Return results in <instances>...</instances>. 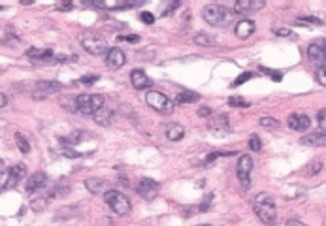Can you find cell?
Returning <instances> with one entry per match:
<instances>
[{
	"label": "cell",
	"instance_id": "603a6c76",
	"mask_svg": "<svg viewBox=\"0 0 326 226\" xmlns=\"http://www.w3.org/2000/svg\"><path fill=\"white\" fill-rule=\"evenodd\" d=\"M198 100H200V95L198 93H191V91H183V93L176 96V102H179V104H194Z\"/></svg>",
	"mask_w": 326,
	"mask_h": 226
},
{
	"label": "cell",
	"instance_id": "bcb514c9",
	"mask_svg": "<svg viewBox=\"0 0 326 226\" xmlns=\"http://www.w3.org/2000/svg\"><path fill=\"white\" fill-rule=\"evenodd\" d=\"M2 168H4V162H2V160H0V172H2Z\"/></svg>",
	"mask_w": 326,
	"mask_h": 226
},
{
	"label": "cell",
	"instance_id": "3957f363",
	"mask_svg": "<svg viewBox=\"0 0 326 226\" xmlns=\"http://www.w3.org/2000/svg\"><path fill=\"white\" fill-rule=\"evenodd\" d=\"M145 102H147V106L153 107L155 111L158 113H162V115H168L174 111V100L168 98V96L164 95V93H160V91H149L147 95H145Z\"/></svg>",
	"mask_w": 326,
	"mask_h": 226
},
{
	"label": "cell",
	"instance_id": "8fae6325",
	"mask_svg": "<svg viewBox=\"0 0 326 226\" xmlns=\"http://www.w3.org/2000/svg\"><path fill=\"white\" fill-rule=\"evenodd\" d=\"M287 125H289L290 130L303 132L311 126V119L307 115H303V113H292V115H289V119H287Z\"/></svg>",
	"mask_w": 326,
	"mask_h": 226
},
{
	"label": "cell",
	"instance_id": "e0dca14e",
	"mask_svg": "<svg viewBox=\"0 0 326 226\" xmlns=\"http://www.w3.org/2000/svg\"><path fill=\"white\" fill-rule=\"evenodd\" d=\"M300 143L303 145H311V147H325L326 145V130L325 132H311L307 136H303Z\"/></svg>",
	"mask_w": 326,
	"mask_h": 226
},
{
	"label": "cell",
	"instance_id": "30bf717a",
	"mask_svg": "<svg viewBox=\"0 0 326 226\" xmlns=\"http://www.w3.org/2000/svg\"><path fill=\"white\" fill-rule=\"evenodd\" d=\"M25 174H26V168L23 164H15V166L10 168V172H8V177L4 181V189H15L17 185H19V181L25 177Z\"/></svg>",
	"mask_w": 326,
	"mask_h": 226
},
{
	"label": "cell",
	"instance_id": "f1b7e54d",
	"mask_svg": "<svg viewBox=\"0 0 326 226\" xmlns=\"http://www.w3.org/2000/svg\"><path fill=\"white\" fill-rule=\"evenodd\" d=\"M228 104L232 107H249V102L243 100V98H240V96H232V98L228 100Z\"/></svg>",
	"mask_w": 326,
	"mask_h": 226
},
{
	"label": "cell",
	"instance_id": "836d02e7",
	"mask_svg": "<svg viewBox=\"0 0 326 226\" xmlns=\"http://www.w3.org/2000/svg\"><path fill=\"white\" fill-rule=\"evenodd\" d=\"M296 25H323V21L315 19V17H300V19H296Z\"/></svg>",
	"mask_w": 326,
	"mask_h": 226
},
{
	"label": "cell",
	"instance_id": "9a60e30c",
	"mask_svg": "<svg viewBox=\"0 0 326 226\" xmlns=\"http://www.w3.org/2000/svg\"><path fill=\"white\" fill-rule=\"evenodd\" d=\"M130 83H132V87L138 89V91H144V89L153 85L151 79H149V75H147L144 70H132V74H130Z\"/></svg>",
	"mask_w": 326,
	"mask_h": 226
},
{
	"label": "cell",
	"instance_id": "ab89813d",
	"mask_svg": "<svg viewBox=\"0 0 326 226\" xmlns=\"http://www.w3.org/2000/svg\"><path fill=\"white\" fill-rule=\"evenodd\" d=\"M321 168H323V164H321V162H313L311 166L307 168V176H315V174H317Z\"/></svg>",
	"mask_w": 326,
	"mask_h": 226
},
{
	"label": "cell",
	"instance_id": "60d3db41",
	"mask_svg": "<svg viewBox=\"0 0 326 226\" xmlns=\"http://www.w3.org/2000/svg\"><path fill=\"white\" fill-rule=\"evenodd\" d=\"M211 113H213V111H211V107H200V109H198V115H200V117H211Z\"/></svg>",
	"mask_w": 326,
	"mask_h": 226
},
{
	"label": "cell",
	"instance_id": "8d00e7d4",
	"mask_svg": "<svg viewBox=\"0 0 326 226\" xmlns=\"http://www.w3.org/2000/svg\"><path fill=\"white\" fill-rule=\"evenodd\" d=\"M140 19H142L145 25H153V23H155V15H153V13H149V12L142 13V15H140Z\"/></svg>",
	"mask_w": 326,
	"mask_h": 226
},
{
	"label": "cell",
	"instance_id": "f6af8a7d",
	"mask_svg": "<svg viewBox=\"0 0 326 226\" xmlns=\"http://www.w3.org/2000/svg\"><path fill=\"white\" fill-rule=\"evenodd\" d=\"M6 104H8V96L2 95V93H0V107H4V106H6Z\"/></svg>",
	"mask_w": 326,
	"mask_h": 226
},
{
	"label": "cell",
	"instance_id": "d6986e66",
	"mask_svg": "<svg viewBox=\"0 0 326 226\" xmlns=\"http://www.w3.org/2000/svg\"><path fill=\"white\" fill-rule=\"evenodd\" d=\"M93 119H95V123L100 125V126H108L109 123H111V119H113V111L108 109V107H100L97 113L93 115Z\"/></svg>",
	"mask_w": 326,
	"mask_h": 226
},
{
	"label": "cell",
	"instance_id": "4fadbf2b",
	"mask_svg": "<svg viewBox=\"0 0 326 226\" xmlns=\"http://www.w3.org/2000/svg\"><path fill=\"white\" fill-rule=\"evenodd\" d=\"M266 2L264 0H238L234 4V12L236 13H251L256 12L260 8H264Z\"/></svg>",
	"mask_w": 326,
	"mask_h": 226
},
{
	"label": "cell",
	"instance_id": "4316f807",
	"mask_svg": "<svg viewBox=\"0 0 326 226\" xmlns=\"http://www.w3.org/2000/svg\"><path fill=\"white\" fill-rule=\"evenodd\" d=\"M61 106L64 109H68V111H77V107H75V96H62Z\"/></svg>",
	"mask_w": 326,
	"mask_h": 226
},
{
	"label": "cell",
	"instance_id": "ee69618b",
	"mask_svg": "<svg viewBox=\"0 0 326 226\" xmlns=\"http://www.w3.org/2000/svg\"><path fill=\"white\" fill-rule=\"evenodd\" d=\"M62 155H66V156H79V153H77V151H74V149H64V151H62Z\"/></svg>",
	"mask_w": 326,
	"mask_h": 226
},
{
	"label": "cell",
	"instance_id": "cb8c5ba5",
	"mask_svg": "<svg viewBox=\"0 0 326 226\" xmlns=\"http://www.w3.org/2000/svg\"><path fill=\"white\" fill-rule=\"evenodd\" d=\"M193 42L196 44V46H205V48L215 46V40H213L209 34H204V32H198V34L193 38Z\"/></svg>",
	"mask_w": 326,
	"mask_h": 226
},
{
	"label": "cell",
	"instance_id": "484cf974",
	"mask_svg": "<svg viewBox=\"0 0 326 226\" xmlns=\"http://www.w3.org/2000/svg\"><path fill=\"white\" fill-rule=\"evenodd\" d=\"M15 142H17V147H19V151L21 153H28L30 151V143L26 142V138H25L23 134H15Z\"/></svg>",
	"mask_w": 326,
	"mask_h": 226
},
{
	"label": "cell",
	"instance_id": "ffe728a7",
	"mask_svg": "<svg viewBox=\"0 0 326 226\" xmlns=\"http://www.w3.org/2000/svg\"><path fill=\"white\" fill-rule=\"evenodd\" d=\"M183 136H185V128L179 123H172V125L166 126V138L170 142H179Z\"/></svg>",
	"mask_w": 326,
	"mask_h": 226
},
{
	"label": "cell",
	"instance_id": "7bdbcfd3",
	"mask_svg": "<svg viewBox=\"0 0 326 226\" xmlns=\"http://www.w3.org/2000/svg\"><path fill=\"white\" fill-rule=\"evenodd\" d=\"M287 226H305L302 223V221H298V219H290L289 223H287Z\"/></svg>",
	"mask_w": 326,
	"mask_h": 226
},
{
	"label": "cell",
	"instance_id": "d590c367",
	"mask_svg": "<svg viewBox=\"0 0 326 226\" xmlns=\"http://www.w3.org/2000/svg\"><path fill=\"white\" fill-rule=\"evenodd\" d=\"M98 81V75H83L77 83H81V85H93V83H97Z\"/></svg>",
	"mask_w": 326,
	"mask_h": 226
},
{
	"label": "cell",
	"instance_id": "4dcf8cb0",
	"mask_svg": "<svg viewBox=\"0 0 326 226\" xmlns=\"http://www.w3.org/2000/svg\"><path fill=\"white\" fill-rule=\"evenodd\" d=\"M274 34L285 36V38H296V36H294V32H292L290 28H287V26H276V28H274Z\"/></svg>",
	"mask_w": 326,
	"mask_h": 226
},
{
	"label": "cell",
	"instance_id": "6da1fadb",
	"mask_svg": "<svg viewBox=\"0 0 326 226\" xmlns=\"http://www.w3.org/2000/svg\"><path fill=\"white\" fill-rule=\"evenodd\" d=\"M253 209L256 217L264 223V225H276L277 221V209H276V202L268 192H260L254 196Z\"/></svg>",
	"mask_w": 326,
	"mask_h": 226
},
{
	"label": "cell",
	"instance_id": "7c38bea8",
	"mask_svg": "<svg viewBox=\"0 0 326 226\" xmlns=\"http://www.w3.org/2000/svg\"><path fill=\"white\" fill-rule=\"evenodd\" d=\"M46 183H48V176H46L44 172H36V174H32L30 177L26 179V183H25V191L28 192V194H32V192L44 189Z\"/></svg>",
	"mask_w": 326,
	"mask_h": 226
},
{
	"label": "cell",
	"instance_id": "ba28073f",
	"mask_svg": "<svg viewBox=\"0 0 326 226\" xmlns=\"http://www.w3.org/2000/svg\"><path fill=\"white\" fill-rule=\"evenodd\" d=\"M136 191H138V194L144 198L145 202H151V200H155V198L158 196V192H160V185H158L155 179L145 177L138 183Z\"/></svg>",
	"mask_w": 326,
	"mask_h": 226
},
{
	"label": "cell",
	"instance_id": "74e56055",
	"mask_svg": "<svg viewBox=\"0 0 326 226\" xmlns=\"http://www.w3.org/2000/svg\"><path fill=\"white\" fill-rule=\"evenodd\" d=\"M119 40H125V42H128V44H138V42H140V36L138 34H126V36H121Z\"/></svg>",
	"mask_w": 326,
	"mask_h": 226
},
{
	"label": "cell",
	"instance_id": "5b68a950",
	"mask_svg": "<svg viewBox=\"0 0 326 226\" xmlns=\"http://www.w3.org/2000/svg\"><path fill=\"white\" fill-rule=\"evenodd\" d=\"M104 202L117 215H126L130 211V200L121 191H106L104 192Z\"/></svg>",
	"mask_w": 326,
	"mask_h": 226
},
{
	"label": "cell",
	"instance_id": "9c48e42d",
	"mask_svg": "<svg viewBox=\"0 0 326 226\" xmlns=\"http://www.w3.org/2000/svg\"><path fill=\"white\" fill-rule=\"evenodd\" d=\"M62 85L59 81H38L36 87L32 89V98L34 100H44L48 96L55 95V93H61Z\"/></svg>",
	"mask_w": 326,
	"mask_h": 226
},
{
	"label": "cell",
	"instance_id": "c3c4849f",
	"mask_svg": "<svg viewBox=\"0 0 326 226\" xmlns=\"http://www.w3.org/2000/svg\"><path fill=\"white\" fill-rule=\"evenodd\" d=\"M200 226H209V225H200Z\"/></svg>",
	"mask_w": 326,
	"mask_h": 226
},
{
	"label": "cell",
	"instance_id": "7dc6e473",
	"mask_svg": "<svg viewBox=\"0 0 326 226\" xmlns=\"http://www.w3.org/2000/svg\"><path fill=\"white\" fill-rule=\"evenodd\" d=\"M0 183H2V172H0Z\"/></svg>",
	"mask_w": 326,
	"mask_h": 226
},
{
	"label": "cell",
	"instance_id": "7a4b0ae2",
	"mask_svg": "<svg viewBox=\"0 0 326 226\" xmlns=\"http://www.w3.org/2000/svg\"><path fill=\"white\" fill-rule=\"evenodd\" d=\"M202 17L205 19V23H209L211 26H226L232 19V13L219 4H209L202 10Z\"/></svg>",
	"mask_w": 326,
	"mask_h": 226
},
{
	"label": "cell",
	"instance_id": "d4e9b609",
	"mask_svg": "<svg viewBox=\"0 0 326 226\" xmlns=\"http://www.w3.org/2000/svg\"><path fill=\"white\" fill-rule=\"evenodd\" d=\"M48 200H49V198H46V196H42V198H36V200H32V202H30V207H32V211H36V213L44 211V209L48 207Z\"/></svg>",
	"mask_w": 326,
	"mask_h": 226
},
{
	"label": "cell",
	"instance_id": "83f0119b",
	"mask_svg": "<svg viewBox=\"0 0 326 226\" xmlns=\"http://www.w3.org/2000/svg\"><path fill=\"white\" fill-rule=\"evenodd\" d=\"M315 77H317V81H319V83L326 87V64H323V66H319V68H317V72H315Z\"/></svg>",
	"mask_w": 326,
	"mask_h": 226
},
{
	"label": "cell",
	"instance_id": "b9f144b4",
	"mask_svg": "<svg viewBox=\"0 0 326 226\" xmlns=\"http://www.w3.org/2000/svg\"><path fill=\"white\" fill-rule=\"evenodd\" d=\"M74 6H72V2H61L59 4V10H72Z\"/></svg>",
	"mask_w": 326,
	"mask_h": 226
},
{
	"label": "cell",
	"instance_id": "e575fe53",
	"mask_svg": "<svg viewBox=\"0 0 326 226\" xmlns=\"http://www.w3.org/2000/svg\"><path fill=\"white\" fill-rule=\"evenodd\" d=\"M226 155H234V153H209V155L205 156V160H204V164H211V162H215L219 156H226Z\"/></svg>",
	"mask_w": 326,
	"mask_h": 226
},
{
	"label": "cell",
	"instance_id": "277c9868",
	"mask_svg": "<svg viewBox=\"0 0 326 226\" xmlns=\"http://www.w3.org/2000/svg\"><path fill=\"white\" fill-rule=\"evenodd\" d=\"M75 107L83 115H95L100 107H104V96L100 95H79L75 96Z\"/></svg>",
	"mask_w": 326,
	"mask_h": 226
},
{
	"label": "cell",
	"instance_id": "44dd1931",
	"mask_svg": "<svg viewBox=\"0 0 326 226\" xmlns=\"http://www.w3.org/2000/svg\"><path fill=\"white\" fill-rule=\"evenodd\" d=\"M106 181L100 177H91V179H85V189L93 194H100V192L106 189Z\"/></svg>",
	"mask_w": 326,
	"mask_h": 226
},
{
	"label": "cell",
	"instance_id": "f35d334b",
	"mask_svg": "<svg viewBox=\"0 0 326 226\" xmlns=\"http://www.w3.org/2000/svg\"><path fill=\"white\" fill-rule=\"evenodd\" d=\"M317 121L321 125V128H326V109H321L319 115H317Z\"/></svg>",
	"mask_w": 326,
	"mask_h": 226
},
{
	"label": "cell",
	"instance_id": "5bb4252c",
	"mask_svg": "<svg viewBox=\"0 0 326 226\" xmlns=\"http://www.w3.org/2000/svg\"><path fill=\"white\" fill-rule=\"evenodd\" d=\"M26 57L32 60H40V62H53V60H57L55 53H53L51 49L30 48V49H26Z\"/></svg>",
	"mask_w": 326,
	"mask_h": 226
},
{
	"label": "cell",
	"instance_id": "ac0fdd59",
	"mask_svg": "<svg viewBox=\"0 0 326 226\" xmlns=\"http://www.w3.org/2000/svg\"><path fill=\"white\" fill-rule=\"evenodd\" d=\"M234 32H236L238 38H242V40L249 38V36L254 32V21H251V19H242V21H238Z\"/></svg>",
	"mask_w": 326,
	"mask_h": 226
},
{
	"label": "cell",
	"instance_id": "f546056e",
	"mask_svg": "<svg viewBox=\"0 0 326 226\" xmlns=\"http://www.w3.org/2000/svg\"><path fill=\"white\" fill-rule=\"evenodd\" d=\"M260 126H266V128H279V121L272 119V117H262V119H260Z\"/></svg>",
	"mask_w": 326,
	"mask_h": 226
},
{
	"label": "cell",
	"instance_id": "2e32d148",
	"mask_svg": "<svg viewBox=\"0 0 326 226\" xmlns=\"http://www.w3.org/2000/svg\"><path fill=\"white\" fill-rule=\"evenodd\" d=\"M106 60H108V64L111 68H121L126 62V57H125V53L119 48H111L108 51V55H106Z\"/></svg>",
	"mask_w": 326,
	"mask_h": 226
},
{
	"label": "cell",
	"instance_id": "52a82bcc",
	"mask_svg": "<svg viewBox=\"0 0 326 226\" xmlns=\"http://www.w3.org/2000/svg\"><path fill=\"white\" fill-rule=\"evenodd\" d=\"M251 170H253V158L249 155H242L238 160V166H236V174H238V179H240L243 189L251 187Z\"/></svg>",
	"mask_w": 326,
	"mask_h": 226
},
{
	"label": "cell",
	"instance_id": "d6a6232c",
	"mask_svg": "<svg viewBox=\"0 0 326 226\" xmlns=\"http://www.w3.org/2000/svg\"><path fill=\"white\" fill-rule=\"evenodd\" d=\"M249 147H251V151H260L262 149V142H260V138L256 134H253L249 138Z\"/></svg>",
	"mask_w": 326,
	"mask_h": 226
},
{
	"label": "cell",
	"instance_id": "7402d4cb",
	"mask_svg": "<svg viewBox=\"0 0 326 226\" xmlns=\"http://www.w3.org/2000/svg\"><path fill=\"white\" fill-rule=\"evenodd\" d=\"M209 128L215 132H228L230 126H228V119H226V115H217V117H213L211 123H209Z\"/></svg>",
	"mask_w": 326,
	"mask_h": 226
},
{
	"label": "cell",
	"instance_id": "1f68e13d",
	"mask_svg": "<svg viewBox=\"0 0 326 226\" xmlns=\"http://www.w3.org/2000/svg\"><path fill=\"white\" fill-rule=\"evenodd\" d=\"M253 77V74L251 72H243L242 75H238L236 79H234V83H232V87H240V85H243L247 79H251Z\"/></svg>",
	"mask_w": 326,
	"mask_h": 226
},
{
	"label": "cell",
	"instance_id": "8992f818",
	"mask_svg": "<svg viewBox=\"0 0 326 226\" xmlns=\"http://www.w3.org/2000/svg\"><path fill=\"white\" fill-rule=\"evenodd\" d=\"M81 48L95 55V57H102V55H108V44L104 38H98V36H83L81 38Z\"/></svg>",
	"mask_w": 326,
	"mask_h": 226
}]
</instances>
